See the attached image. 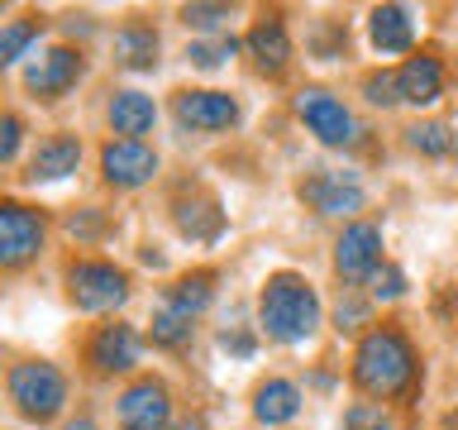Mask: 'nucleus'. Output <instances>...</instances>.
I'll return each instance as SVG.
<instances>
[{
	"label": "nucleus",
	"mask_w": 458,
	"mask_h": 430,
	"mask_svg": "<svg viewBox=\"0 0 458 430\" xmlns=\"http://www.w3.org/2000/svg\"><path fill=\"white\" fill-rule=\"evenodd\" d=\"M258 321L277 344H301L320 325V297L301 272H272L258 297Z\"/></svg>",
	"instance_id": "f257e3e1"
},
{
	"label": "nucleus",
	"mask_w": 458,
	"mask_h": 430,
	"mask_svg": "<svg viewBox=\"0 0 458 430\" xmlns=\"http://www.w3.org/2000/svg\"><path fill=\"white\" fill-rule=\"evenodd\" d=\"M411 378H415V354H411L406 335L392 325L368 330L353 354V383L372 397H396L411 387Z\"/></svg>",
	"instance_id": "f03ea898"
},
{
	"label": "nucleus",
	"mask_w": 458,
	"mask_h": 430,
	"mask_svg": "<svg viewBox=\"0 0 458 430\" xmlns=\"http://www.w3.org/2000/svg\"><path fill=\"white\" fill-rule=\"evenodd\" d=\"M10 401L29 421H53L67 401V383L53 364H20L10 368Z\"/></svg>",
	"instance_id": "7ed1b4c3"
},
{
	"label": "nucleus",
	"mask_w": 458,
	"mask_h": 430,
	"mask_svg": "<svg viewBox=\"0 0 458 430\" xmlns=\"http://www.w3.org/2000/svg\"><path fill=\"white\" fill-rule=\"evenodd\" d=\"M67 287L81 311H110L129 297V278L114 263H77L67 272Z\"/></svg>",
	"instance_id": "20e7f679"
},
{
	"label": "nucleus",
	"mask_w": 458,
	"mask_h": 430,
	"mask_svg": "<svg viewBox=\"0 0 458 430\" xmlns=\"http://www.w3.org/2000/svg\"><path fill=\"white\" fill-rule=\"evenodd\" d=\"M296 115L306 120V129L320 143H349L353 139V115L344 110V100H335L329 91H320V86H306V91L296 96Z\"/></svg>",
	"instance_id": "39448f33"
},
{
	"label": "nucleus",
	"mask_w": 458,
	"mask_h": 430,
	"mask_svg": "<svg viewBox=\"0 0 458 430\" xmlns=\"http://www.w3.org/2000/svg\"><path fill=\"white\" fill-rule=\"evenodd\" d=\"M43 244V220L34 211L14 206V201H0V268H20L38 254Z\"/></svg>",
	"instance_id": "423d86ee"
},
{
	"label": "nucleus",
	"mask_w": 458,
	"mask_h": 430,
	"mask_svg": "<svg viewBox=\"0 0 458 430\" xmlns=\"http://www.w3.org/2000/svg\"><path fill=\"white\" fill-rule=\"evenodd\" d=\"M377 263H382V229L377 225H349L339 235V244H335V268H339V278H349V282H363V278H372L377 272Z\"/></svg>",
	"instance_id": "0eeeda50"
},
{
	"label": "nucleus",
	"mask_w": 458,
	"mask_h": 430,
	"mask_svg": "<svg viewBox=\"0 0 458 430\" xmlns=\"http://www.w3.org/2000/svg\"><path fill=\"white\" fill-rule=\"evenodd\" d=\"M100 172H106V182H114V186H143L157 172V153L139 139H110L106 149H100Z\"/></svg>",
	"instance_id": "6e6552de"
},
{
	"label": "nucleus",
	"mask_w": 458,
	"mask_h": 430,
	"mask_svg": "<svg viewBox=\"0 0 458 430\" xmlns=\"http://www.w3.org/2000/svg\"><path fill=\"white\" fill-rule=\"evenodd\" d=\"M167 416H172L167 387L153 383V378L134 383V387L120 397V430H163Z\"/></svg>",
	"instance_id": "1a4fd4ad"
},
{
	"label": "nucleus",
	"mask_w": 458,
	"mask_h": 430,
	"mask_svg": "<svg viewBox=\"0 0 458 430\" xmlns=\"http://www.w3.org/2000/svg\"><path fill=\"white\" fill-rule=\"evenodd\" d=\"M301 196L320 215H353L363 206V186H358V177H344V172H315V177L301 182Z\"/></svg>",
	"instance_id": "9d476101"
},
{
	"label": "nucleus",
	"mask_w": 458,
	"mask_h": 430,
	"mask_svg": "<svg viewBox=\"0 0 458 430\" xmlns=\"http://www.w3.org/2000/svg\"><path fill=\"white\" fill-rule=\"evenodd\" d=\"M77 77H81V57L72 53V48H48V53L34 57V67L24 72V86H29L34 96L53 100V96H63Z\"/></svg>",
	"instance_id": "9b49d317"
},
{
	"label": "nucleus",
	"mask_w": 458,
	"mask_h": 430,
	"mask_svg": "<svg viewBox=\"0 0 458 430\" xmlns=\"http://www.w3.org/2000/svg\"><path fill=\"white\" fill-rule=\"evenodd\" d=\"M177 115L196 129H229L239 120V106H234V96H225V91H182Z\"/></svg>",
	"instance_id": "f8f14e48"
},
{
	"label": "nucleus",
	"mask_w": 458,
	"mask_h": 430,
	"mask_svg": "<svg viewBox=\"0 0 458 430\" xmlns=\"http://www.w3.org/2000/svg\"><path fill=\"white\" fill-rule=\"evenodd\" d=\"M396 91H401V100H411V106H435L439 91H444V67L425 53L406 57L396 72Z\"/></svg>",
	"instance_id": "ddd939ff"
},
{
	"label": "nucleus",
	"mask_w": 458,
	"mask_h": 430,
	"mask_svg": "<svg viewBox=\"0 0 458 430\" xmlns=\"http://www.w3.org/2000/svg\"><path fill=\"white\" fill-rule=\"evenodd\" d=\"M177 229L186 239H200V244H210V239H220V229H225V211H220V201H215L210 192H196V196H186L177 201Z\"/></svg>",
	"instance_id": "4468645a"
},
{
	"label": "nucleus",
	"mask_w": 458,
	"mask_h": 430,
	"mask_svg": "<svg viewBox=\"0 0 458 430\" xmlns=\"http://www.w3.org/2000/svg\"><path fill=\"white\" fill-rule=\"evenodd\" d=\"M368 34H372V48L377 53H406L415 39V20L406 5H377L368 14Z\"/></svg>",
	"instance_id": "2eb2a0df"
},
{
	"label": "nucleus",
	"mask_w": 458,
	"mask_h": 430,
	"mask_svg": "<svg viewBox=\"0 0 458 430\" xmlns=\"http://www.w3.org/2000/svg\"><path fill=\"white\" fill-rule=\"evenodd\" d=\"M139 358V335L129 325H100L96 340H91V364L100 373H114V368H129Z\"/></svg>",
	"instance_id": "dca6fc26"
},
{
	"label": "nucleus",
	"mask_w": 458,
	"mask_h": 430,
	"mask_svg": "<svg viewBox=\"0 0 458 430\" xmlns=\"http://www.w3.org/2000/svg\"><path fill=\"white\" fill-rule=\"evenodd\" d=\"M77 163H81L77 139L57 134L48 143H38L34 163H29V182H57V177H67V172H77Z\"/></svg>",
	"instance_id": "f3484780"
},
{
	"label": "nucleus",
	"mask_w": 458,
	"mask_h": 430,
	"mask_svg": "<svg viewBox=\"0 0 458 430\" xmlns=\"http://www.w3.org/2000/svg\"><path fill=\"white\" fill-rule=\"evenodd\" d=\"M153 100L143 96V91H114L110 96V129L114 134H124V139H139V134H148L153 129Z\"/></svg>",
	"instance_id": "a211bd4d"
},
{
	"label": "nucleus",
	"mask_w": 458,
	"mask_h": 430,
	"mask_svg": "<svg viewBox=\"0 0 458 430\" xmlns=\"http://www.w3.org/2000/svg\"><path fill=\"white\" fill-rule=\"evenodd\" d=\"M249 53L258 57V67L277 77V72L286 67V57H292V39H286L282 20H258L249 29Z\"/></svg>",
	"instance_id": "6ab92c4d"
},
{
	"label": "nucleus",
	"mask_w": 458,
	"mask_h": 430,
	"mask_svg": "<svg viewBox=\"0 0 458 430\" xmlns=\"http://www.w3.org/2000/svg\"><path fill=\"white\" fill-rule=\"evenodd\" d=\"M301 411V392L286 378H267L263 387L253 392V416L263 426H282V421H292V416Z\"/></svg>",
	"instance_id": "aec40b11"
},
{
	"label": "nucleus",
	"mask_w": 458,
	"mask_h": 430,
	"mask_svg": "<svg viewBox=\"0 0 458 430\" xmlns=\"http://www.w3.org/2000/svg\"><path fill=\"white\" fill-rule=\"evenodd\" d=\"M114 57H120L124 67H153L157 63V34L148 24H124L120 34H114Z\"/></svg>",
	"instance_id": "412c9836"
},
{
	"label": "nucleus",
	"mask_w": 458,
	"mask_h": 430,
	"mask_svg": "<svg viewBox=\"0 0 458 430\" xmlns=\"http://www.w3.org/2000/svg\"><path fill=\"white\" fill-rule=\"evenodd\" d=\"M167 306L196 321V315L210 306V272H186V278H177L167 292Z\"/></svg>",
	"instance_id": "4be33fe9"
},
{
	"label": "nucleus",
	"mask_w": 458,
	"mask_h": 430,
	"mask_svg": "<svg viewBox=\"0 0 458 430\" xmlns=\"http://www.w3.org/2000/svg\"><path fill=\"white\" fill-rule=\"evenodd\" d=\"M406 139H411V149H420L425 158H444V153L454 149V134H449V125H439V120L411 125V129H406Z\"/></svg>",
	"instance_id": "5701e85b"
},
{
	"label": "nucleus",
	"mask_w": 458,
	"mask_h": 430,
	"mask_svg": "<svg viewBox=\"0 0 458 430\" xmlns=\"http://www.w3.org/2000/svg\"><path fill=\"white\" fill-rule=\"evenodd\" d=\"M191 315H182V311H172L167 301H163V311L153 315V340L157 344H167V349H177V344H186L191 340Z\"/></svg>",
	"instance_id": "b1692460"
},
{
	"label": "nucleus",
	"mask_w": 458,
	"mask_h": 430,
	"mask_svg": "<svg viewBox=\"0 0 458 430\" xmlns=\"http://www.w3.org/2000/svg\"><path fill=\"white\" fill-rule=\"evenodd\" d=\"M34 34H38V24H34V20H14V24L0 29V67L14 63V57H20L29 43H34Z\"/></svg>",
	"instance_id": "393cba45"
},
{
	"label": "nucleus",
	"mask_w": 458,
	"mask_h": 430,
	"mask_svg": "<svg viewBox=\"0 0 458 430\" xmlns=\"http://www.w3.org/2000/svg\"><path fill=\"white\" fill-rule=\"evenodd\" d=\"M344 430H392V416H386L377 401H353L344 411Z\"/></svg>",
	"instance_id": "a878e982"
},
{
	"label": "nucleus",
	"mask_w": 458,
	"mask_h": 430,
	"mask_svg": "<svg viewBox=\"0 0 458 430\" xmlns=\"http://www.w3.org/2000/svg\"><path fill=\"white\" fill-rule=\"evenodd\" d=\"M229 53H234V39H220V43H191V53H186V57H191L196 67H220Z\"/></svg>",
	"instance_id": "bb28decb"
},
{
	"label": "nucleus",
	"mask_w": 458,
	"mask_h": 430,
	"mask_svg": "<svg viewBox=\"0 0 458 430\" xmlns=\"http://www.w3.org/2000/svg\"><path fill=\"white\" fill-rule=\"evenodd\" d=\"M363 91H368V100H372V106H392V100H401V91H396V72H382V77H368V82H363Z\"/></svg>",
	"instance_id": "cd10ccee"
},
{
	"label": "nucleus",
	"mask_w": 458,
	"mask_h": 430,
	"mask_svg": "<svg viewBox=\"0 0 458 430\" xmlns=\"http://www.w3.org/2000/svg\"><path fill=\"white\" fill-rule=\"evenodd\" d=\"M182 20L196 24V29H220V24L229 20V10H225V5H186Z\"/></svg>",
	"instance_id": "c85d7f7f"
},
{
	"label": "nucleus",
	"mask_w": 458,
	"mask_h": 430,
	"mask_svg": "<svg viewBox=\"0 0 458 430\" xmlns=\"http://www.w3.org/2000/svg\"><path fill=\"white\" fill-rule=\"evenodd\" d=\"M20 134H24V125L14 120V115H0V163H10L14 149H20Z\"/></svg>",
	"instance_id": "c756f323"
},
{
	"label": "nucleus",
	"mask_w": 458,
	"mask_h": 430,
	"mask_svg": "<svg viewBox=\"0 0 458 430\" xmlns=\"http://www.w3.org/2000/svg\"><path fill=\"white\" fill-rule=\"evenodd\" d=\"M401 287H406V278H401V272L396 268H386V272H377V278H372V297H386V301H392V297H401Z\"/></svg>",
	"instance_id": "7c9ffc66"
},
{
	"label": "nucleus",
	"mask_w": 458,
	"mask_h": 430,
	"mask_svg": "<svg viewBox=\"0 0 458 430\" xmlns=\"http://www.w3.org/2000/svg\"><path fill=\"white\" fill-rule=\"evenodd\" d=\"M220 344H225V349H234V354H253V340L249 335H229V330H225Z\"/></svg>",
	"instance_id": "2f4dec72"
},
{
	"label": "nucleus",
	"mask_w": 458,
	"mask_h": 430,
	"mask_svg": "<svg viewBox=\"0 0 458 430\" xmlns=\"http://www.w3.org/2000/svg\"><path fill=\"white\" fill-rule=\"evenodd\" d=\"M63 430H96V426H91V421H67Z\"/></svg>",
	"instance_id": "473e14b6"
},
{
	"label": "nucleus",
	"mask_w": 458,
	"mask_h": 430,
	"mask_svg": "<svg viewBox=\"0 0 458 430\" xmlns=\"http://www.w3.org/2000/svg\"><path fill=\"white\" fill-rule=\"evenodd\" d=\"M177 430H206V426H200V421H186V426H177Z\"/></svg>",
	"instance_id": "72a5a7b5"
}]
</instances>
